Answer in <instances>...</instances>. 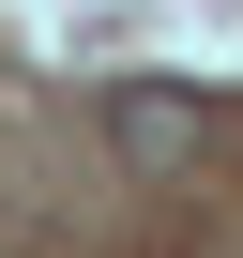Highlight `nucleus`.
<instances>
[{
	"mask_svg": "<svg viewBox=\"0 0 243 258\" xmlns=\"http://www.w3.org/2000/svg\"><path fill=\"white\" fill-rule=\"evenodd\" d=\"M213 137H228L213 91H183V76H106V152L137 167V182H183Z\"/></svg>",
	"mask_w": 243,
	"mask_h": 258,
	"instance_id": "1",
	"label": "nucleus"
}]
</instances>
